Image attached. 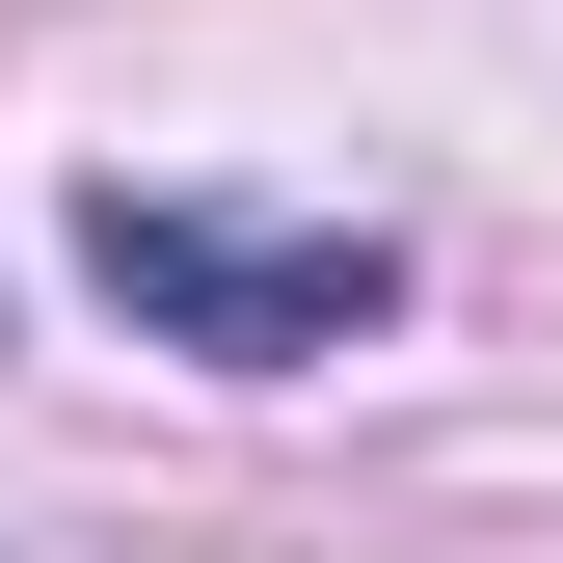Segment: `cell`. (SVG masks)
Returning a JSON list of instances; mask_svg holds the SVG:
<instances>
[{"instance_id": "obj_1", "label": "cell", "mask_w": 563, "mask_h": 563, "mask_svg": "<svg viewBox=\"0 0 563 563\" xmlns=\"http://www.w3.org/2000/svg\"><path fill=\"white\" fill-rule=\"evenodd\" d=\"M81 296L216 349V376H322V349L402 322V242L376 216H216V188H81Z\"/></svg>"}]
</instances>
